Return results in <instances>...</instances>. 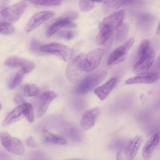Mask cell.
<instances>
[{
  "instance_id": "27",
  "label": "cell",
  "mask_w": 160,
  "mask_h": 160,
  "mask_svg": "<svg viewBox=\"0 0 160 160\" xmlns=\"http://www.w3.org/2000/svg\"><path fill=\"white\" fill-rule=\"evenodd\" d=\"M94 7V4L91 0H80L79 7L82 12H87L91 10Z\"/></svg>"
},
{
  "instance_id": "8",
  "label": "cell",
  "mask_w": 160,
  "mask_h": 160,
  "mask_svg": "<svg viewBox=\"0 0 160 160\" xmlns=\"http://www.w3.org/2000/svg\"><path fill=\"white\" fill-rule=\"evenodd\" d=\"M104 50L101 48L95 49L86 55L83 62V68L85 72L91 71L99 65L104 55Z\"/></svg>"
},
{
  "instance_id": "28",
  "label": "cell",
  "mask_w": 160,
  "mask_h": 160,
  "mask_svg": "<svg viewBox=\"0 0 160 160\" xmlns=\"http://www.w3.org/2000/svg\"><path fill=\"white\" fill-rule=\"evenodd\" d=\"M14 31L12 24L0 21V34L9 35L12 33Z\"/></svg>"
},
{
  "instance_id": "18",
  "label": "cell",
  "mask_w": 160,
  "mask_h": 160,
  "mask_svg": "<svg viewBox=\"0 0 160 160\" xmlns=\"http://www.w3.org/2000/svg\"><path fill=\"white\" fill-rule=\"evenodd\" d=\"M102 7L103 12L106 15L115 12L124 3H128L129 0H104Z\"/></svg>"
},
{
  "instance_id": "9",
  "label": "cell",
  "mask_w": 160,
  "mask_h": 160,
  "mask_svg": "<svg viewBox=\"0 0 160 160\" xmlns=\"http://www.w3.org/2000/svg\"><path fill=\"white\" fill-rule=\"evenodd\" d=\"M54 12L51 11L39 12L34 14L28 22L26 28L27 32H30L53 17Z\"/></svg>"
},
{
  "instance_id": "4",
  "label": "cell",
  "mask_w": 160,
  "mask_h": 160,
  "mask_svg": "<svg viewBox=\"0 0 160 160\" xmlns=\"http://www.w3.org/2000/svg\"><path fill=\"white\" fill-rule=\"evenodd\" d=\"M27 8L24 2H20L8 7L0 12V21L12 24L22 15Z\"/></svg>"
},
{
  "instance_id": "11",
  "label": "cell",
  "mask_w": 160,
  "mask_h": 160,
  "mask_svg": "<svg viewBox=\"0 0 160 160\" xmlns=\"http://www.w3.org/2000/svg\"><path fill=\"white\" fill-rule=\"evenodd\" d=\"M124 14L123 10L115 12L105 18L102 22L114 32L122 25Z\"/></svg>"
},
{
  "instance_id": "21",
  "label": "cell",
  "mask_w": 160,
  "mask_h": 160,
  "mask_svg": "<svg viewBox=\"0 0 160 160\" xmlns=\"http://www.w3.org/2000/svg\"><path fill=\"white\" fill-rule=\"evenodd\" d=\"M68 23L64 21L56 20L55 22L52 24L46 31V37L48 38H50L60 29L63 27H64Z\"/></svg>"
},
{
  "instance_id": "31",
  "label": "cell",
  "mask_w": 160,
  "mask_h": 160,
  "mask_svg": "<svg viewBox=\"0 0 160 160\" xmlns=\"http://www.w3.org/2000/svg\"><path fill=\"white\" fill-rule=\"evenodd\" d=\"M35 67V64L33 62L25 59L20 69L25 73H28L32 71Z\"/></svg>"
},
{
  "instance_id": "37",
  "label": "cell",
  "mask_w": 160,
  "mask_h": 160,
  "mask_svg": "<svg viewBox=\"0 0 160 160\" xmlns=\"http://www.w3.org/2000/svg\"><path fill=\"white\" fill-rule=\"evenodd\" d=\"M9 158V156L7 154L0 150V159H8Z\"/></svg>"
},
{
  "instance_id": "16",
  "label": "cell",
  "mask_w": 160,
  "mask_h": 160,
  "mask_svg": "<svg viewBox=\"0 0 160 160\" xmlns=\"http://www.w3.org/2000/svg\"><path fill=\"white\" fill-rule=\"evenodd\" d=\"M26 103L18 105L11 112L3 121V125H8L24 117Z\"/></svg>"
},
{
  "instance_id": "3",
  "label": "cell",
  "mask_w": 160,
  "mask_h": 160,
  "mask_svg": "<svg viewBox=\"0 0 160 160\" xmlns=\"http://www.w3.org/2000/svg\"><path fill=\"white\" fill-rule=\"evenodd\" d=\"M40 51L42 52L54 54L65 62L70 60L73 53V51L71 48L57 42L42 45L40 48Z\"/></svg>"
},
{
  "instance_id": "7",
  "label": "cell",
  "mask_w": 160,
  "mask_h": 160,
  "mask_svg": "<svg viewBox=\"0 0 160 160\" xmlns=\"http://www.w3.org/2000/svg\"><path fill=\"white\" fill-rule=\"evenodd\" d=\"M154 58V52L150 47L147 52L138 54V60L133 67V72L138 74L146 72L152 65Z\"/></svg>"
},
{
  "instance_id": "34",
  "label": "cell",
  "mask_w": 160,
  "mask_h": 160,
  "mask_svg": "<svg viewBox=\"0 0 160 160\" xmlns=\"http://www.w3.org/2000/svg\"><path fill=\"white\" fill-rule=\"evenodd\" d=\"M26 144L28 146L32 148L35 147L38 145L35 140L32 137H29L26 139Z\"/></svg>"
},
{
  "instance_id": "1",
  "label": "cell",
  "mask_w": 160,
  "mask_h": 160,
  "mask_svg": "<svg viewBox=\"0 0 160 160\" xmlns=\"http://www.w3.org/2000/svg\"><path fill=\"white\" fill-rule=\"evenodd\" d=\"M107 75L106 71H99L84 77L76 86V94L82 95L88 93L103 80Z\"/></svg>"
},
{
  "instance_id": "2",
  "label": "cell",
  "mask_w": 160,
  "mask_h": 160,
  "mask_svg": "<svg viewBox=\"0 0 160 160\" xmlns=\"http://www.w3.org/2000/svg\"><path fill=\"white\" fill-rule=\"evenodd\" d=\"M85 55L84 53H80L71 60L68 64L65 74L70 82L77 83L84 77L86 72L83 68V62Z\"/></svg>"
},
{
  "instance_id": "41",
  "label": "cell",
  "mask_w": 160,
  "mask_h": 160,
  "mask_svg": "<svg viewBox=\"0 0 160 160\" xmlns=\"http://www.w3.org/2000/svg\"><path fill=\"white\" fill-rule=\"evenodd\" d=\"M2 108V104L0 103V110Z\"/></svg>"
},
{
  "instance_id": "15",
  "label": "cell",
  "mask_w": 160,
  "mask_h": 160,
  "mask_svg": "<svg viewBox=\"0 0 160 160\" xmlns=\"http://www.w3.org/2000/svg\"><path fill=\"white\" fill-rule=\"evenodd\" d=\"M142 141V138L137 135L128 142L125 152V157L128 160L133 159L137 155Z\"/></svg>"
},
{
  "instance_id": "20",
  "label": "cell",
  "mask_w": 160,
  "mask_h": 160,
  "mask_svg": "<svg viewBox=\"0 0 160 160\" xmlns=\"http://www.w3.org/2000/svg\"><path fill=\"white\" fill-rule=\"evenodd\" d=\"M42 132L43 137L49 142L61 145L67 143L66 139L63 137L53 133L46 129L43 128Z\"/></svg>"
},
{
  "instance_id": "24",
  "label": "cell",
  "mask_w": 160,
  "mask_h": 160,
  "mask_svg": "<svg viewBox=\"0 0 160 160\" xmlns=\"http://www.w3.org/2000/svg\"><path fill=\"white\" fill-rule=\"evenodd\" d=\"M24 73L21 69L15 73L9 82V87L10 89H14L20 84L23 79Z\"/></svg>"
},
{
  "instance_id": "14",
  "label": "cell",
  "mask_w": 160,
  "mask_h": 160,
  "mask_svg": "<svg viewBox=\"0 0 160 160\" xmlns=\"http://www.w3.org/2000/svg\"><path fill=\"white\" fill-rule=\"evenodd\" d=\"M117 79L113 77L106 82L101 86L98 87L94 90V92L101 100L105 99L115 87Z\"/></svg>"
},
{
  "instance_id": "13",
  "label": "cell",
  "mask_w": 160,
  "mask_h": 160,
  "mask_svg": "<svg viewBox=\"0 0 160 160\" xmlns=\"http://www.w3.org/2000/svg\"><path fill=\"white\" fill-rule=\"evenodd\" d=\"M57 97L54 92L50 91L44 92L41 96L37 109L38 118L42 117L45 113L51 102Z\"/></svg>"
},
{
  "instance_id": "35",
  "label": "cell",
  "mask_w": 160,
  "mask_h": 160,
  "mask_svg": "<svg viewBox=\"0 0 160 160\" xmlns=\"http://www.w3.org/2000/svg\"><path fill=\"white\" fill-rule=\"evenodd\" d=\"M14 101L16 104L18 105L25 103V102L22 97L18 94H16L15 96Z\"/></svg>"
},
{
  "instance_id": "38",
  "label": "cell",
  "mask_w": 160,
  "mask_h": 160,
  "mask_svg": "<svg viewBox=\"0 0 160 160\" xmlns=\"http://www.w3.org/2000/svg\"><path fill=\"white\" fill-rule=\"evenodd\" d=\"M77 26L76 24L72 22L68 23L65 25L64 27L66 28H74Z\"/></svg>"
},
{
  "instance_id": "12",
  "label": "cell",
  "mask_w": 160,
  "mask_h": 160,
  "mask_svg": "<svg viewBox=\"0 0 160 160\" xmlns=\"http://www.w3.org/2000/svg\"><path fill=\"white\" fill-rule=\"evenodd\" d=\"M100 110L99 108H95L85 112L83 115L80 121L81 127L85 130L89 129L94 125L100 115Z\"/></svg>"
},
{
  "instance_id": "25",
  "label": "cell",
  "mask_w": 160,
  "mask_h": 160,
  "mask_svg": "<svg viewBox=\"0 0 160 160\" xmlns=\"http://www.w3.org/2000/svg\"><path fill=\"white\" fill-rule=\"evenodd\" d=\"M78 16V12L75 11H69L59 17L57 20L62 21L67 23L72 22L76 19Z\"/></svg>"
},
{
  "instance_id": "30",
  "label": "cell",
  "mask_w": 160,
  "mask_h": 160,
  "mask_svg": "<svg viewBox=\"0 0 160 160\" xmlns=\"http://www.w3.org/2000/svg\"><path fill=\"white\" fill-rule=\"evenodd\" d=\"M24 117L30 122H33L34 120V116L32 107V105L30 103H26Z\"/></svg>"
},
{
  "instance_id": "17",
  "label": "cell",
  "mask_w": 160,
  "mask_h": 160,
  "mask_svg": "<svg viewBox=\"0 0 160 160\" xmlns=\"http://www.w3.org/2000/svg\"><path fill=\"white\" fill-rule=\"evenodd\" d=\"M159 141V134L158 132L154 134L147 141L142 150V155L145 159H149L151 156Z\"/></svg>"
},
{
  "instance_id": "5",
  "label": "cell",
  "mask_w": 160,
  "mask_h": 160,
  "mask_svg": "<svg viewBox=\"0 0 160 160\" xmlns=\"http://www.w3.org/2000/svg\"><path fill=\"white\" fill-rule=\"evenodd\" d=\"M0 142L4 147L11 153L21 155L24 152V147L21 141L16 138L12 137L7 132L0 133Z\"/></svg>"
},
{
  "instance_id": "36",
  "label": "cell",
  "mask_w": 160,
  "mask_h": 160,
  "mask_svg": "<svg viewBox=\"0 0 160 160\" xmlns=\"http://www.w3.org/2000/svg\"><path fill=\"white\" fill-rule=\"evenodd\" d=\"M70 134L72 138L76 140L79 139V134L78 131L75 129H72L70 131Z\"/></svg>"
},
{
  "instance_id": "19",
  "label": "cell",
  "mask_w": 160,
  "mask_h": 160,
  "mask_svg": "<svg viewBox=\"0 0 160 160\" xmlns=\"http://www.w3.org/2000/svg\"><path fill=\"white\" fill-rule=\"evenodd\" d=\"M113 32L102 22L99 25V32L96 38V42L98 45L105 43L112 35Z\"/></svg>"
},
{
  "instance_id": "32",
  "label": "cell",
  "mask_w": 160,
  "mask_h": 160,
  "mask_svg": "<svg viewBox=\"0 0 160 160\" xmlns=\"http://www.w3.org/2000/svg\"><path fill=\"white\" fill-rule=\"evenodd\" d=\"M127 27L125 26H120L117 30L116 39L118 41H122L124 39L127 35L128 31Z\"/></svg>"
},
{
  "instance_id": "39",
  "label": "cell",
  "mask_w": 160,
  "mask_h": 160,
  "mask_svg": "<svg viewBox=\"0 0 160 160\" xmlns=\"http://www.w3.org/2000/svg\"><path fill=\"white\" fill-rule=\"evenodd\" d=\"M160 24H159L158 25V27L157 31H156V32L157 34H160Z\"/></svg>"
},
{
  "instance_id": "26",
  "label": "cell",
  "mask_w": 160,
  "mask_h": 160,
  "mask_svg": "<svg viewBox=\"0 0 160 160\" xmlns=\"http://www.w3.org/2000/svg\"><path fill=\"white\" fill-rule=\"evenodd\" d=\"M63 0H32L30 2L37 5L54 6L60 5Z\"/></svg>"
},
{
  "instance_id": "10",
  "label": "cell",
  "mask_w": 160,
  "mask_h": 160,
  "mask_svg": "<svg viewBox=\"0 0 160 160\" xmlns=\"http://www.w3.org/2000/svg\"><path fill=\"white\" fill-rule=\"evenodd\" d=\"M159 78V73L157 72H145L137 74L127 79L126 83L128 84L137 83H152L156 82Z\"/></svg>"
},
{
  "instance_id": "22",
  "label": "cell",
  "mask_w": 160,
  "mask_h": 160,
  "mask_svg": "<svg viewBox=\"0 0 160 160\" xmlns=\"http://www.w3.org/2000/svg\"><path fill=\"white\" fill-rule=\"evenodd\" d=\"M25 59L22 58L12 56L7 58L5 61V65L9 67L16 68L22 66Z\"/></svg>"
},
{
  "instance_id": "33",
  "label": "cell",
  "mask_w": 160,
  "mask_h": 160,
  "mask_svg": "<svg viewBox=\"0 0 160 160\" xmlns=\"http://www.w3.org/2000/svg\"><path fill=\"white\" fill-rule=\"evenodd\" d=\"M42 45L39 41L35 39H33L30 42V50L33 53L39 54L42 52L40 51V48Z\"/></svg>"
},
{
  "instance_id": "29",
  "label": "cell",
  "mask_w": 160,
  "mask_h": 160,
  "mask_svg": "<svg viewBox=\"0 0 160 160\" xmlns=\"http://www.w3.org/2000/svg\"><path fill=\"white\" fill-rule=\"evenodd\" d=\"M76 32L71 30L60 31L57 33L58 37L66 40H69L73 38L76 35Z\"/></svg>"
},
{
  "instance_id": "40",
  "label": "cell",
  "mask_w": 160,
  "mask_h": 160,
  "mask_svg": "<svg viewBox=\"0 0 160 160\" xmlns=\"http://www.w3.org/2000/svg\"><path fill=\"white\" fill-rule=\"evenodd\" d=\"M92 2H101L104 0H91Z\"/></svg>"
},
{
  "instance_id": "23",
  "label": "cell",
  "mask_w": 160,
  "mask_h": 160,
  "mask_svg": "<svg viewBox=\"0 0 160 160\" xmlns=\"http://www.w3.org/2000/svg\"><path fill=\"white\" fill-rule=\"evenodd\" d=\"M23 92L24 95L27 97L35 96L39 93V89L36 85L29 83L24 85Z\"/></svg>"
},
{
  "instance_id": "6",
  "label": "cell",
  "mask_w": 160,
  "mask_h": 160,
  "mask_svg": "<svg viewBox=\"0 0 160 160\" xmlns=\"http://www.w3.org/2000/svg\"><path fill=\"white\" fill-rule=\"evenodd\" d=\"M134 41V38L132 37L114 50L108 58L107 64L109 65H115L124 61Z\"/></svg>"
},
{
  "instance_id": "42",
  "label": "cell",
  "mask_w": 160,
  "mask_h": 160,
  "mask_svg": "<svg viewBox=\"0 0 160 160\" xmlns=\"http://www.w3.org/2000/svg\"><path fill=\"white\" fill-rule=\"evenodd\" d=\"M28 0V1L29 2H30L32 1V0Z\"/></svg>"
}]
</instances>
